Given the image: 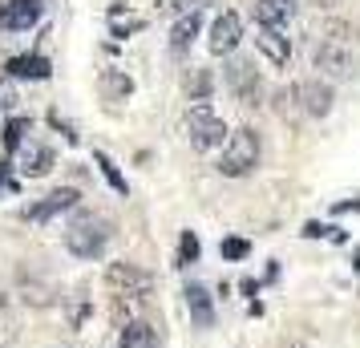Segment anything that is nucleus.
Here are the masks:
<instances>
[{"label":"nucleus","mask_w":360,"mask_h":348,"mask_svg":"<svg viewBox=\"0 0 360 348\" xmlns=\"http://www.w3.org/2000/svg\"><path fill=\"white\" fill-rule=\"evenodd\" d=\"M110 219L98 215V211H77L73 223L65 227V247L69 255H77V259H98L105 243H110Z\"/></svg>","instance_id":"nucleus-1"},{"label":"nucleus","mask_w":360,"mask_h":348,"mask_svg":"<svg viewBox=\"0 0 360 348\" xmlns=\"http://www.w3.org/2000/svg\"><path fill=\"white\" fill-rule=\"evenodd\" d=\"M259 166V134L243 126V130L231 134V142L223 146V162H219V174H227V179H243Z\"/></svg>","instance_id":"nucleus-2"},{"label":"nucleus","mask_w":360,"mask_h":348,"mask_svg":"<svg viewBox=\"0 0 360 348\" xmlns=\"http://www.w3.org/2000/svg\"><path fill=\"white\" fill-rule=\"evenodd\" d=\"M186 134H191V146L202 150V154L231 142L227 126H223V117L211 110V101H198V105H191V110H186Z\"/></svg>","instance_id":"nucleus-3"},{"label":"nucleus","mask_w":360,"mask_h":348,"mask_svg":"<svg viewBox=\"0 0 360 348\" xmlns=\"http://www.w3.org/2000/svg\"><path fill=\"white\" fill-rule=\"evenodd\" d=\"M311 61H316V69L324 73L328 82H348V77L356 73V57H352V49H348L344 41H332V37L311 49Z\"/></svg>","instance_id":"nucleus-4"},{"label":"nucleus","mask_w":360,"mask_h":348,"mask_svg":"<svg viewBox=\"0 0 360 348\" xmlns=\"http://www.w3.org/2000/svg\"><path fill=\"white\" fill-rule=\"evenodd\" d=\"M105 283L114 288L117 296H146L154 288V276L142 271L138 264H110L105 267Z\"/></svg>","instance_id":"nucleus-5"},{"label":"nucleus","mask_w":360,"mask_h":348,"mask_svg":"<svg viewBox=\"0 0 360 348\" xmlns=\"http://www.w3.org/2000/svg\"><path fill=\"white\" fill-rule=\"evenodd\" d=\"M239 37H243V20H239V13H219L214 25H211V37H207V49H211L214 57H227V53H235Z\"/></svg>","instance_id":"nucleus-6"},{"label":"nucleus","mask_w":360,"mask_h":348,"mask_svg":"<svg viewBox=\"0 0 360 348\" xmlns=\"http://www.w3.org/2000/svg\"><path fill=\"white\" fill-rule=\"evenodd\" d=\"M77 202H82V195H77L73 186H61V191H49L41 202H33V207L25 211V219H29V223H49V219H57L61 211H73Z\"/></svg>","instance_id":"nucleus-7"},{"label":"nucleus","mask_w":360,"mask_h":348,"mask_svg":"<svg viewBox=\"0 0 360 348\" xmlns=\"http://www.w3.org/2000/svg\"><path fill=\"white\" fill-rule=\"evenodd\" d=\"M41 13H45V0H8L0 8V29L25 33V29H33L37 20H41Z\"/></svg>","instance_id":"nucleus-8"},{"label":"nucleus","mask_w":360,"mask_h":348,"mask_svg":"<svg viewBox=\"0 0 360 348\" xmlns=\"http://www.w3.org/2000/svg\"><path fill=\"white\" fill-rule=\"evenodd\" d=\"M227 85L235 89V98L243 101V105H255L259 94H263V82H259V73H255L251 61H231L227 65Z\"/></svg>","instance_id":"nucleus-9"},{"label":"nucleus","mask_w":360,"mask_h":348,"mask_svg":"<svg viewBox=\"0 0 360 348\" xmlns=\"http://www.w3.org/2000/svg\"><path fill=\"white\" fill-rule=\"evenodd\" d=\"M295 94H300V110L308 117H328L332 114V85L320 82V77H308V82H300L295 85Z\"/></svg>","instance_id":"nucleus-10"},{"label":"nucleus","mask_w":360,"mask_h":348,"mask_svg":"<svg viewBox=\"0 0 360 348\" xmlns=\"http://www.w3.org/2000/svg\"><path fill=\"white\" fill-rule=\"evenodd\" d=\"M186 312L195 320V328H214V299L202 283H186Z\"/></svg>","instance_id":"nucleus-11"},{"label":"nucleus","mask_w":360,"mask_h":348,"mask_svg":"<svg viewBox=\"0 0 360 348\" xmlns=\"http://www.w3.org/2000/svg\"><path fill=\"white\" fill-rule=\"evenodd\" d=\"M255 49H259L271 65H279V69L292 61V41L279 33V29H259V33H255Z\"/></svg>","instance_id":"nucleus-12"},{"label":"nucleus","mask_w":360,"mask_h":348,"mask_svg":"<svg viewBox=\"0 0 360 348\" xmlns=\"http://www.w3.org/2000/svg\"><path fill=\"white\" fill-rule=\"evenodd\" d=\"M4 69H8V77H20V82H45L53 73L49 57H41V53H20V57H13Z\"/></svg>","instance_id":"nucleus-13"},{"label":"nucleus","mask_w":360,"mask_h":348,"mask_svg":"<svg viewBox=\"0 0 360 348\" xmlns=\"http://www.w3.org/2000/svg\"><path fill=\"white\" fill-rule=\"evenodd\" d=\"M17 166H20V174H29V179L49 174V170H53L49 146H41V142H25V146L17 150Z\"/></svg>","instance_id":"nucleus-14"},{"label":"nucleus","mask_w":360,"mask_h":348,"mask_svg":"<svg viewBox=\"0 0 360 348\" xmlns=\"http://www.w3.org/2000/svg\"><path fill=\"white\" fill-rule=\"evenodd\" d=\"M198 29H202V13H198V8L174 20V29H170V53H174V57H186L191 45H195Z\"/></svg>","instance_id":"nucleus-15"},{"label":"nucleus","mask_w":360,"mask_h":348,"mask_svg":"<svg viewBox=\"0 0 360 348\" xmlns=\"http://www.w3.org/2000/svg\"><path fill=\"white\" fill-rule=\"evenodd\" d=\"M295 13V0H255V20L259 29H283Z\"/></svg>","instance_id":"nucleus-16"},{"label":"nucleus","mask_w":360,"mask_h":348,"mask_svg":"<svg viewBox=\"0 0 360 348\" xmlns=\"http://www.w3.org/2000/svg\"><path fill=\"white\" fill-rule=\"evenodd\" d=\"M117 348H154V328H150L146 320H130V324H122Z\"/></svg>","instance_id":"nucleus-17"},{"label":"nucleus","mask_w":360,"mask_h":348,"mask_svg":"<svg viewBox=\"0 0 360 348\" xmlns=\"http://www.w3.org/2000/svg\"><path fill=\"white\" fill-rule=\"evenodd\" d=\"M211 89H214V77L207 69H191V73H186V98L195 101V105L211 98Z\"/></svg>","instance_id":"nucleus-18"},{"label":"nucleus","mask_w":360,"mask_h":348,"mask_svg":"<svg viewBox=\"0 0 360 348\" xmlns=\"http://www.w3.org/2000/svg\"><path fill=\"white\" fill-rule=\"evenodd\" d=\"M101 89H105V98H130L134 82L126 73H117V69H105V73H101Z\"/></svg>","instance_id":"nucleus-19"},{"label":"nucleus","mask_w":360,"mask_h":348,"mask_svg":"<svg viewBox=\"0 0 360 348\" xmlns=\"http://www.w3.org/2000/svg\"><path fill=\"white\" fill-rule=\"evenodd\" d=\"M142 29H146V20H142V17H126V20H122V4H114V8H110V33H114V37L142 33Z\"/></svg>","instance_id":"nucleus-20"},{"label":"nucleus","mask_w":360,"mask_h":348,"mask_svg":"<svg viewBox=\"0 0 360 348\" xmlns=\"http://www.w3.org/2000/svg\"><path fill=\"white\" fill-rule=\"evenodd\" d=\"M94 162L101 166V174H105V183L114 186L117 195H126V179H122V170H117V166H114V158H110L105 150H94Z\"/></svg>","instance_id":"nucleus-21"},{"label":"nucleus","mask_w":360,"mask_h":348,"mask_svg":"<svg viewBox=\"0 0 360 348\" xmlns=\"http://www.w3.org/2000/svg\"><path fill=\"white\" fill-rule=\"evenodd\" d=\"M25 134H29V117H8V126H4V146L17 154L25 146Z\"/></svg>","instance_id":"nucleus-22"},{"label":"nucleus","mask_w":360,"mask_h":348,"mask_svg":"<svg viewBox=\"0 0 360 348\" xmlns=\"http://www.w3.org/2000/svg\"><path fill=\"white\" fill-rule=\"evenodd\" d=\"M198 259V235L195 231H182L179 239V264H195Z\"/></svg>","instance_id":"nucleus-23"},{"label":"nucleus","mask_w":360,"mask_h":348,"mask_svg":"<svg viewBox=\"0 0 360 348\" xmlns=\"http://www.w3.org/2000/svg\"><path fill=\"white\" fill-rule=\"evenodd\" d=\"M223 259H243L247 251H251V243H247V239H223Z\"/></svg>","instance_id":"nucleus-24"},{"label":"nucleus","mask_w":360,"mask_h":348,"mask_svg":"<svg viewBox=\"0 0 360 348\" xmlns=\"http://www.w3.org/2000/svg\"><path fill=\"white\" fill-rule=\"evenodd\" d=\"M304 235H308V239H320V235H328V239H336V243L344 239L336 227H324V223H308V227H304Z\"/></svg>","instance_id":"nucleus-25"},{"label":"nucleus","mask_w":360,"mask_h":348,"mask_svg":"<svg viewBox=\"0 0 360 348\" xmlns=\"http://www.w3.org/2000/svg\"><path fill=\"white\" fill-rule=\"evenodd\" d=\"M13 105H17V89H13L8 82H0V114H8Z\"/></svg>","instance_id":"nucleus-26"},{"label":"nucleus","mask_w":360,"mask_h":348,"mask_svg":"<svg viewBox=\"0 0 360 348\" xmlns=\"http://www.w3.org/2000/svg\"><path fill=\"white\" fill-rule=\"evenodd\" d=\"M13 186H17V183H13V179H8V166L0 162V195H4V191H13Z\"/></svg>","instance_id":"nucleus-27"},{"label":"nucleus","mask_w":360,"mask_h":348,"mask_svg":"<svg viewBox=\"0 0 360 348\" xmlns=\"http://www.w3.org/2000/svg\"><path fill=\"white\" fill-rule=\"evenodd\" d=\"M182 4H191V0H158V8H166V13H174V8H182Z\"/></svg>","instance_id":"nucleus-28"},{"label":"nucleus","mask_w":360,"mask_h":348,"mask_svg":"<svg viewBox=\"0 0 360 348\" xmlns=\"http://www.w3.org/2000/svg\"><path fill=\"white\" fill-rule=\"evenodd\" d=\"M316 4H320V0H316ZM328 4H336V0H324V8H328Z\"/></svg>","instance_id":"nucleus-29"},{"label":"nucleus","mask_w":360,"mask_h":348,"mask_svg":"<svg viewBox=\"0 0 360 348\" xmlns=\"http://www.w3.org/2000/svg\"><path fill=\"white\" fill-rule=\"evenodd\" d=\"M288 348H304V344H288Z\"/></svg>","instance_id":"nucleus-30"}]
</instances>
